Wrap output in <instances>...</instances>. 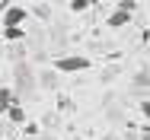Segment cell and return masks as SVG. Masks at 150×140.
<instances>
[{"label":"cell","mask_w":150,"mask_h":140,"mask_svg":"<svg viewBox=\"0 0 150 140\" xmlns=\"http://www.w3.org/2000/svg\"><path fill=\"white\" fill-rule=\"evenodd\" d=\"M90 67H93V61L83 54H67L54 61V70H61V73H80V70H90Z\"/></svg>","instance_id":"obj_1"},{"label":"cell","mask_w":150,"mask_h":140,"mask_svg":"<svg viewBox=\"0 0 150 140\" xmlns=\"http://www.w3.org/2000/svg\"><path fill=\"white\" fill-rule=\"evenodd\" d=\"M134 86H150V70H137L134 73Z\"/></svg>","instance_id":"obj_8"},{"label":"cell","mask_w":150,"mask_h":140,"mask_svg":"<svg viewBox=\"0 0 150 140\" xmlns=\"http://www.w3.org/2000/svg\"><path fill=\"white\" fill-rule=\"evenodd\" d=\"M6 118H10L13 124H26V108L16 102V105H10V108H6Z\"/></svg>","instance_id":"obj_5"},{"label":"cell","mask_w":150,"mask_h":140,"mask_svg":"<svg viewBox=\"0 0 150 140\" xmlns=\"http://www.w3.org/2000/svg\"><path fill=\"white\" fill-rule=\"evenodd\" d=\"M128 23H131V13H128V10H112V13H109V19H105V26L109 29H121V26H128Z\"/></svg>","instance_id":"obj_4"},{"label":"cell","mask_w":150,"mask_h":140,"mask_svg":"<svg viewBox=\"0 0 150 140\" xmlns=\"http://www.w3.org/2000/svg\"><path fill=\"white\" fill-rule=\"evenodd\" d=\"M86 6H90V0H70V10H74V13H83Z\"/></svg>","instance_id":"obj_9"},{"label":"cell","mask_w":150,"mask_h":140,"mask_svg":"<svg viewBox=\"0 0 150 140\" xmlns=\"http://www.w3.org/2000/svg\"><path fill=\"white\" fill-rule=\"evenodd\" d=\"M118 6H121V10H128V13H134V10H137V3H134V0H121Z\"/></svg>","instance_id":"obj_10"},{"label":"cell","mask_w":150,"mask_h":140,"mask_svg":"<svg viewBox=\"0 0 150 140\" xmlns=\"http://www.w3.org/2000/svg\"><path fill=\"white\" fill-rule=\"evenodd\" d=\"M26 32H23V26H3V42L10 45V42H19Z\"/></svg>","instance_id":"obj_6"},{"label":"cell","mask_w":150,"mask_h":140,"mask_svg":"<svg viewBox=\"0 0 150 140\" xmlns=\"http://www.w3.org/2000/svg\"><path fill=\"white\" fill-rule=\"evenodd\" d=\"M141 115H144V118H150V99H144V102H141Z\"/></svg>","instance_id":"obj_11"},{"label":"cell","mask_w":150,"mask_h":140,"mask_svg":"<svg viewBox=\"0 0 150 140\" xmlns=\"http://www.w3.org/2000/svg\"><path fill=\"white\" fill-rule=\"evenodd\" d=\"M0 102H3V112H6L10 105L19 102V99H13V86H10V83H3V89H0Z\"/></svg>","instance_id":"obj_7"},{"label":"cell","mask_w":150,"mask_h":140,"mask_svg":"<svg viewBox=\"0 0 150 140\" xmlns=\"http://www.w3.org/2000/svg\"><path fill=\"white\" fill-rule=\"evenodd\" d=\"M26 16H29L26 6H6V10H3V26H23Z\"/></svg>","instance_id":"obj_3"},{"label":"cell","mask_w":150,"mask_h":140,"mask_svg":"<svg viewBox=\"0 0 150 140\" xmlns=\"http://www.w3.org/2000/svg\"><path fill=\"white\" fill-rule=\"evenodd\" d=\"M105 140H118V137H115V134H109V137H105Z\"/></svg>","instance_id":"obj_12"},{"label":"cell","mask_w":150,"mask_h":140,"mask_svg":"<svg viewBox=\"0 0 150 140\" xmlns=\"http://www.w3.org/2000/svg\"><path fill=\"white\" fill-rule=\"evenodd\" d=\"M16 83H19V92H23V96H32V83H35V77H32V70H29L26 61L16 64Z\"/></svg>","instance_id":"obj_2"}]
</instances>
